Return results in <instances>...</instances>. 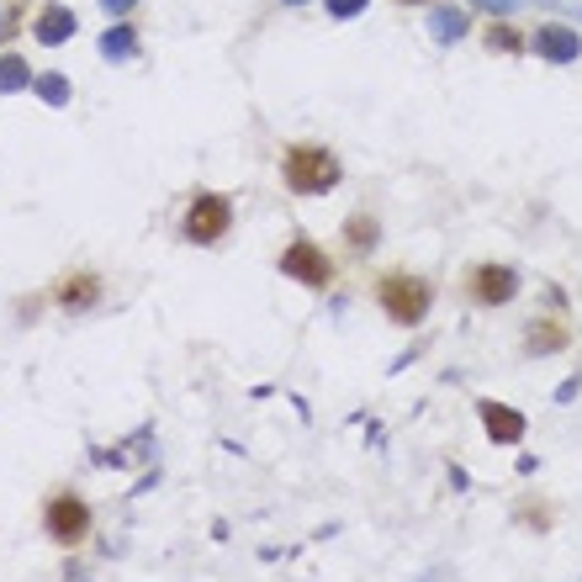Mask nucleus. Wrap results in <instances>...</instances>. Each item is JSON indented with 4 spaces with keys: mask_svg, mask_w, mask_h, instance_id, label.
Returning a JSON list of instances; mask_svg holds the SVG:
<instances>
[{
    "mask_svg": "<svg viewBox=\"0 0 582 582\" xmlns=\"http://www.w3.org/2000/svg\"><path fill=\"white\" fill-rule=\"evenodd\" d=\"M281 180H287L291 196H323L344 180V165L340 154L323 144H291L281 154Z\"/></svg>",
    "mask_w": 582,
    "mask_h": 582,
    "instance_id": "nucleus-1",
    "label": "nucleus"
},
{
    "mask_svg": "<svg viewBox=\"0 0 582 582\" xmlns=\"http://www.w3.org/2000/svg\"><path fill=\"white\" fill-rule=\"evenodd\" d=\"M365 6H371V0H323V11H329L334 22H355V17H365Z\"/></svg>",
    "mask_w": 582,
    "mask_h": 582,
    "instance_id": "nucleus-19",
    "label": "nucleus"
},
{
    "mask_svg": "<svg viewBox=\"0 0 582 582\" xmlns=\"http://www.w3.org/2000/svg\"><path fill=\"white\" fill-rule=\"evenodd\" d=\"M32 91H38V101H49V106H70V96H74V85L59 70L38 74V80H32Z\"/></svg>",
    "mask_w": 582,
    "mask_h": 582,
    "instance_id": "nucleus-16",
    "label": "nucleus"
},
{
    "mask_svg": "<svg viewBox=\"0 0 582 582\" xmlns=\"http://www.w3.org/2000/svg\"><path fill=\"white\" fill-rule=\"evenodd\" d=\"M64 582H96V572L80 567V561H64Z\"/></svg>",
    "mask_w": 582,
    "mask_h": 582,
    "instance_id": "nucleus-22",
    "label": "nucleus"
},
{
    "mask_svg": "<svg viewBox=\"0 0 582 582\" xmlns=\"http://www.w3.org/2000/svg\"><path fill=\"white\" fill-rule=\"evenodd\" d=\"M466 6H477L487 17H513V11H524L530 0H466Z\"/></svg>",
    "mask_w": 582,
    "mask_h": 582,
    "instance_id": "nucleus-20",
    "label": "nucleus"
},
{
    "mask_svg": "<svg viewBox=\"0 0 582 582\" xmlns=\"http://www.w3.org/2000/svg\"><path fill=\"white\" fill-rule=\"evenodd\" d=\"M572 344V329L561 323V318H530L524 323V334H519V350L534 355V361H545V355H561Z\"/></svg>",
    "mask_w": 582,
    "mask_h": 582,
    "instance_id": "nucleus-10",
    "label": "nucleus"
},
{
    "mask_svg": "<svg viewBox=\"0 0 582 582\" xmlns=\"http://www.w3.org/2000/svg\"><path fill=\"white\" fill-rule=\"evenodd\" d=\"M281 6H308V0H281Z\"/></svg>",
    "mask_w": 582,
    "mask_h": 582,
    "instance_id": "nucleus-26",
    "label": "nucleus"
},
{
    "mask_svg": "<svg viewBox=\"0 0 582 582\" xmlns=\"http://www.w3.org/2000/svg\"><path fill=\"white\" fill-rule=\"evenodd\" d=\"M91 466H112V471H122V466H133V456H127V445H101V450H91Z\"/></svg>",
    "mask_w": 582,
    "mask_h": 582,
    "instance_id": "nucleus-18",
    "label": "nucleus"
},
{
    "mask_svg": "<svg viewBox=\"0 0 582 582\" xmlns=\"http://www.w3.org/2000/svg\"><path fill=\"white\" fill-rule=\"evenodd\" d=\"M487 49H498V53H519V49H530V38H519L513 27H487Z\"/></svg>",
    "mask_w": 582,
    "mask_h": 582,
    "instance_id": "nucleus-17",
    "label": "nucleus"
},
{
    "mask_svg": "<svg viewBox=\"0 0 582 582\" xmlns=\"http://www.w3.org/2000/svg\"><path fill=\"white\" fill-rule=\"evenodd\" d=\"M38 74L27 70L22 53H0V96H17V91H32Z\"/></svg>",
    "mask_w": 582,
    "mask_h": 582,
    "instance_id": "nucleus-15",
    "label": "nucleus"
},
{
    "mask_svg": "<svg viewBox=\"0 0 582 582\" xmlns=\"http://www.w3.org/2000/svg\"><path fill=\"white\" fill-rule=\"evenodd\" d=\"M466 32H471V17H466L461 6L439 0L435 11H429V38H435V43H461Z\"/></svg>",
    "mask_w": 582,
    "mask_h": 582,
    "instance_id": "nucleus-12",
    "label": "nucleus"
},
{
    "mask_svg": "<svg viewBox=\"0 0 582 582\" xmlns=\"http://www.w3.org/2000/svg\"><path fill=\"white\" fill-rule=\"evenodd\" d=\"M233 228V201L218 191H196L186 207V239L191 243H218Z\"/></svg>",
    "mask_w": 582,
    "mask_h": 582,
    "instance_id": "nucleus-6",
    "label": "nucleus"
},
{
    "mask_svg": "<svg viewBox=\"0 0 582 582\" xmlns=\"http://www.w3.org/2000/svg\"><path fill=\"white\" fill-rule=\"evenodd\" d=\"M0 32H6V11H0Z\"/></svg>",
    "mask_w": 582,
    "mask_h": 582,
    "instance_id": "nucleus-27",
    "label": "nucleus"
},
{
    "mask_svg": "<svg viewBox=\"0 0 582 582\" xmlns=\"http://www.w3.org/2000/svg\"><path fill=\"white\" fill-rule=\"evenodd\" d=\"M281 276L287 281H297V287H313V291H329L334 287V260L323 254V243L313 239H291L287 249H281Z\"/></svg>",
    "mask_w": 582,
    "mask_h": 582,
    "instance_id": "nucleus-5",
    "label": "nucleus"
},
{
    "mask_svg": "<svg viewBox=\"0 0 582 582\" xmlns=\"http://www.w3.org/2000/svg\"><path fill=\"white\" fill-rule=\"evenodd\" d=\"M530 53H534V59H545V64H578V59H582L578 27H567V22L534 27V32H530Z\"/></svg>",
    "mask_w": 582,
    "mask_h": 582,
    "instance_id": "nucleus-8",
    "label": "nucleus"
},
{
    "mask_svg": "<svg viewBox=\"0 0 582 582\" xmlns=\"http://www.w3.org/2000/svg\"><path fill=\"white\" fill-rule=\"evenodd\" d=\"M524 291V276H519V266H509V260H477V266L466 270V297H471V308H509L513 297Z\"/></svg>",
    "mask_w": 582,
    "mask_h": 582,
    "instance_id": "nucleus-4",
    "label": "nucleus"
},
{
    "mask_svg": "<svg viewBox=\"0 0 582 582\" xmlns=\"http://www.w3.org/2000/svg\"><path fill=\"white\" fill-rule=\"evenodd\" d=\"M74 27H80V22H74V11L53 0V6H43V11H38V22H32V38H38L43 49H59V43H70V38H74Z\"/></svg>",
    "mask_w": 582,
    "mask_h": 582,
    "instance_id": "nucleus-11",
    "label": "nucleus"
},
{
    "mask_svg": "<svg viewBox=\"0 0 582 582\" xmlns=\"http://www.w3.org/2000/svg\"><path fill=\"white\" fill-rule=\"evenodd\" d=\"M133 6H138V0H101V11H106V17H127V11H133Z\"/></svg>",
    "mask_w": 582,
    "mask_h": 582,
    "instance_id": "nucleus-24",
    "label": "nucleus"
},
{
    "mask_svg": "<svg viewBox=\"0 0 582 582\" xmlns=\"http://www.w3.org/2000/svg\"><path fill=\"white\" fill-rule=\"evenodd\" d=\"M572 397H582V376H567L557 387V403H572Z\"/></svg>",
    "mask_w": 582,
    "mask_h": 582,
    "instance_id": "nucleus-23",
    "label": "nucleus"
},
{
    "mask_svg": "<svg viewBox=\"0 0 582 582\" xmlns=\"http://www.w3.org/2000/svg\"><path fill=\"white\" fill-rule=\"evenodd\" d=\"M101 297H106V287H101V276H91V270H74V276H64L59 287H53V302H59V313H96Z\"/></svg>",
    "mask_w": 582,
    "mask_h": 582,
    "instance_id": "nucleus-9",
    "label": "nucleus"
},
{
    "mask_svg": "<svg viewBox=\"0 0 582 582\" xmlns=\"http://www.w3.org/2000/svg\"><path fill=\"white\" fill-rule=\"evenodd\" d=\"M154 487H159V466H154V471H148L138 487H133V498H144V492H154Z\"/></svg>",
    "mask_w": 582,
    "mask_h": 582,
    "instance_id": "nucleus-25",
    "label": "nucleus"
},
{
    "mask_svg": "<svg viewBox=\"0 0 582 582\" xmlns=\"http://www.w3.org/2000/svg\"><path fill=\"white\" fill-rule=\"evenodd\" d=\"M513 519H519V524H534L540 534L551 530V509H530V503H519V509H513Z\"/></svg>",
    "mask_w": 582,
    "mask_h": 582,
    "instance_id": "nucleus-21",
    "label": "nucleus"
},
{
    "mask_svg": "<svg viewBox=\"0 0 582 582\" xmlns=\"http://www.w3.org/2000/svg\"><path fill=\"white\" fill-rule=\"evenodd\" d=\"M91 524H96V513H91V503H85L80 492L59 487V492H49V498H43V534H49L59 551H74V545H85Z\"/></svg>",
    "mask_w": 582,
    "mask_h": 582,
    "instance_id": "nucleus-3",
    "label": "nucleus"
},
{
    "mask_svg": "<svg viewBox=\"0 0 582 582\" xmlns=\"http://www.w3.org/2000/svg\"><path fill=\"white\" fill-rule=\"evenodd\" d=\"M477 418H482V435L492 439V445H524V435H530L524 408L498 403V397H482V403H477Z\"/></svg>",
    "mask_w": 582,
    "mask_h": 582,
    "instance_id": "nucleus-7",
    "label": "nucleus"
},
{
    "mask_svg": "<svg viewBox=\"0 0 582 582\" xmlns=\"http://www.w3.org/2000/svg\"><path fill=\"white\" fill-rule=\"evenodd\" d=\"M344 243H350L355 254H371V249L382 243V218H376V212H350V218H344Z\"/></svg>",
    "mask_w": 582,
    "mask_h": 582,
    "instance_id": "nucleus-13",
    "label": "nucleus"
},
{
    "mask_svg": "<svg viewBox=\"0 0 582 582\" xmlns=\"http://www.w3.org/2000/svg\"><path fill=\"white\" fill-rule=\"evenodd\" d=\"M376 308L397 329H418L424 318L435 313V287L424 276H413V270H387L376 281Z\"/></svg>",
    "mask_w": 582,
    "mask_h": 582,
    "instance_id": "nucleus-2",
    "label": "nucleus"
},
{
    "mask_svg": "<svg viewBox=\"0 0 582 582\" xmlns=\"http://www.w3.org/2000/svg\"><path fill=\"white\" fill-rule=\"evenodd\" d=\"M96 49H101V59H112V64H127V59H138V27H127V22L106 27Z\"/></svg>",
    "mask_w": 582,
    "mask_h": 582,
    "instance_id": "nucleus-14",
    "label": "nucleus"
}]
</instances>
